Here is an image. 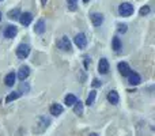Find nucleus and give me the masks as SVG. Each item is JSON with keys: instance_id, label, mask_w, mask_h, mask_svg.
I'll use <instances>...</instances> for the list:
<instances>
[{"instance_id": "nucleus-1", "label": "nucleus", "mask_w": 155, "mask_h": 136, "mask_svg": "<svg viewBox=\"0 0 155 136\" xmlns=\"http://www.w3.org/2000/svg\"><path fill=\"white\" fill-rule=\"evenodd\" d=\"M134 12H135V7L131 3H121V4L118 5V14H120V16L128 18V16H131Z\"/></svg>"}, {"instance_id": "nucleus-2", "label": "nucleus", "mask_w": 155, "mask_h": 136, "mask_svg": "<svg viewBox=\"0 0 155 136\" xmlns=\"http://www.w3.org/2000/svg\"><path fill=\"white\" fill-rule=\"evenodd\" d=\"M30 53V46L26 45V44H21V45L16 48V56L19 57V59H26L27 56H29Z\"/></svg>"}, {"instance_id": "nucleus-3", "label": "nucleus", "mask_w": 155, "mask_h": 136, "mask_svg": "<svg viewBox=\"0 0 155 136\" xmlns=\"http://www.w3.org/2000/svg\"><path fill=\"white\" fill-rule=\"evenodd\" d=\"M74 42H75V45L79 49H84L86 46H87V38H86V35L83 34V33H79V34L75 35V38H74Z\"/></svg>"}, {"instance_id": "nucleus-4", "label": "nucleus", "mask_w": 155, "mask_h": 136, "mask_svg": "<svg viewBox=\"0 0 155 136\" xmlns=\"http://www.w3.org/2000/svg\"><path fill=\"white\" fill-rule=\"evenodd\" d=\"M57 46H59L61 51H71V42H70V40H68V37L67 35H64V37H61L60 38V41L57 42Z\"/></svg>"}, {"instance_id": "nucleus-5", "label": "nucleus", "mask_w": 155, "mask_h": 136, "mask_svg": "<svg viewBox=\"0 0 155 136\" xmlns=\"http://www.w3.org/2000/svg\"><path fill=\"white\" fill-rule=\"evenodd\" d=\"M18 34V27L14 26V25H10L4 29V37L5 38H14Z\"/></svg>"}, {"instance_id": "nucleus-6", "label": "nucleus", "mask_w": 155, "mask_h": 136, "mask_svg": "<svg viewBox=\"0 0 155 136\" xmlns=\"http://www.w3.org/2000/svg\"><path fill=\"white\" fill-rule=\"evenodd\" d=\"M118 71H120V74L123 75V76H129V75L134 72L131 68H129V65L127 64V63H124V61L118 63Z\"/></svg>"}, {"instance_id": "nucleus-7", "label": "nucleus", "mask_w": 155, "mask_h": 136, "mask_svg": "<svg viewBox=\"0 0 155 136\" xmlns=\"http://www.w3.org/2000/svg\"><path fill=\"white\" fill-rule=\"evenodd\" d=\"M98 72L102 75H106L109 72V63H107L106 59H101L98 64Z\"/></svg>"}, {"instance_id": "nucleus-8", "label": "nucleus", "mask_w": 155, "mask_h": 136, "mask_svg": "<svg viewBox=\"0 0 155 136\" xmlns=\"http://www.w3.org/2000/svg\"><path fill=\"white\" fill-rule=\"evenodd\" d=\"M19 21H21V23L23 25V26H29L33 21V15L30 12H23L19 15Z\"/></svg>"}, {"instance_id": "nucleus-9", "label": "nucleus", "mask_w": 155, "mask_h": 136, "mask_svg": "<svg viewBox=\"0 0 155 136\" xmlns=\"http://www.w3.org/2000/svg\"><path fill=\"white\" fill-rule=\"evenodd\" d=\"M91 22H93V25L94 26H101L102 23H104V15L102 14H99V12H94V14H91Z\"/></svg>"}, {"instance_id": "nucleus-10", "label": "nucleus", "mask_w": 155, "mask_h": 136, "mask_svg": "<svg viewBox=\"0 0 155 136\" xmlns=\"http://www.w3.org/2000/svg\"><path fill=\"white\" fill-rule=\"evenodd\" d=\"M29 75H30V68L27 67V65H23V67H21V69H19V72H18V78H19V80H26L27 78H29Z\"/></svg>"}, {"instance_id": "nucleus-11", "label": "nucleus", "mask_w": 155, "mask_h": 136, "mask_svg": "<svg viewBox=\"0 0 155 136\" xmlns=\"http://www.w3.org/2000/svg\"><path fill=\"white\" fill-rule=\"evenodd\" d=\"M15 79H16V75L14 74V72H10V74H7V75H5V78H4L5 86H8V87H12L14 83H15Z\"/></svg>"}, {"instance_id": "nucleus-12", "label": "nucleus", "mask_w": 155, "mask_h": 136, "mask_svg": "<svg viewBox=\"0 0 155 136\" xmlns=\"http://www.w3.org/2000/svg\"><path fill=\"white\" fill-rule=\"evenodd\" d=\"M118 94H117V91H109V94H107V101L110 102V104H113V105H117L118 104Z\"/></svg>"}, {"instance_id": "nucleus-13", "label": "nucleus", "mask_w": 155, "mask_h": 136, "mask_svg": "<svg viewBox=\"0 0 155 136\" xmlns=\"http://www.w3.org/2000/svg\"><path fill=\"white\" fill-rule=\"evenodd\" d=\"M63 106L60 104H53L51 106V114H53V116H60L63 113Z\"/></svg>"}, {"instance_id": "nucleus-14", "label": "nucleus", "mask_w": 155, "mask_h": 136, "mask_svg": "<svg viewBox=\"0 0 155 136\" xmlns=\"http://www.w3.org/2000/svg\"><path fill=\"white\" fill-rule=\"evenodd\" d=\"M129 79H128V82H129V85H132V86H137L140 82H142V79H140V76L137 74H135V72H132L131 75H129Z\"/></svg>"}, {"instance_id": "nucleus-15", "label": "nucleus", "mask_w": 155, "mask_h": 136, "mask_svg": "<svg viewBox=\"0 0 155 136\" xmlns=\"http://www.w3.org/2000/svg\"><path fill=\"white\" fill-rule=\"evenodd\" d=\"M34 32L37 33V34H42V33L45 32V22H44V19H40V21L35 23Z\"/></svg>"}, {"instance_id": "nucleus-16", "label": "nucleus", "mask_w": 155, "mask_h": 136, "mask_svg": "<svg viewBox=\"0 0 155 136\" xmlns=\"http://www.w3.org/2000/svg\"><path fill=\"white\" fill-rule=\"evenodd\" d=\"M76 101H78V98L74 95V94H68L64 99V104L67 105V106H74V104H75Z\"/></svg>"}, {"instance_id": "nucleus-17", "label": "nucleus", "mask_w": 155, "mask_h": 136, "mask_svg": "<svg viewBox=\"0 0 155 136\" xmlns=\"http://www.w3.org/2000/svg\"><path fill=\"white\" fill-rule=\"evenodd\" d=\"M19 15H21V11H19V8H15V10L8 11V14H7L8 18H10V19H14V21L19 19Z\"/></svg>"}, {"instance_id": "nucleus-18", "label": "nucleus", "mask_w": 155, "mask_h": 136, "mask_svg": "<svg viewBox=\"0 0 155 136\" xmlns=\"http://www.w3.org/2000/svg\"><path fill=\"white\" fill-rule=\"evenodd\" d=\"M74 112H75V114H78V116H80V114H83V104L82 102H75L74 104Z\"/></svg>"}, {"instance_id": "nucleus-19", "label": "nucleus", "mask_w": 155, "mask_h": 136, "mask_svg": "<svg viewBox=\"0 0 155 136\" xmlns=\"http://www.w3.org/2000/svg\"><path fill=\"white\" fill-rule=\"evenodd\" d=\"M19 97H21V93H19V91H16V93H11L10 95L5 98V104H10V102L15 101V99H18Z\"/></svg>"}, {"instance_id": "nucleus-20", "label": "nucleus", "mask_w": 155, "mask_h": 136, "mask_svg": "<svg viewBox=\"0 0 155 136\" xmlns=\"http://www.w3.org/2000/svg\"><path fill=\"white\" fill-rule=\"evenodd\" d=\"M95 97H97V91L95 90H91L90 91V95L87 97V101H86V104L90 106V105L94 104V101H95Z\"/></svg>"}, {"instance_id": "nucleus-21", "label": "nucleus", "mask_w": 155, "mask_h": 136, "mask_svg": "<svg viewBox=\"0 0 155 136\" xmlns=\"http://www.w3.org/2000/svg\"><path fill=\"white\" fill-rule=\"evenodd\" d=\"M112 46H113V49H114L116 52L120 51V49H121V41H120V38H118V37H114V38H113Z\"/></svg>"}, {"instance_id": "nucleus-22", "label": "nucleus", "mask_w": 155, "mask_h": 136, "mask_svg": "<svg viewBox=\"0 0 155 136\" xmlns=\"http://www.w3.org/2000/svg\"><path fill=\"white\" fill-rule=\"evenodd\" d=\"M139 14H140V16H146V15H148V14H150V7H148V5H143V7L140 8Z\"/></svg>"}, {"instance_id": "nucleus-23", "label": "nucleus", "mask_w": 155, "mask_h": 136, "mask_svg": "<svg viewBox=\"0 0 155 136\" xmlns=\"http://www.w3.org/2000/svg\"><path fill=\"white\" fill-rule=\"evenodd\" d=\"M67 2H68V4H70V8H71V10H76L75 5H76V2H78V0H67Z\"/></svg>"}, {"instance_id": "nucleus-24", "label": "nucleus", "mask_w": 155, "mask_h": 136, "mask_svg": "<svg viewBox=\"0 0 155 136\" xmlns=\"http://www.w3.org/2000/svg\"><path fill=\"white\" fill-rule=\"evenodd\" d=\"M127 32V25H118V33H125Z\"/></svg>"}, {"instance_id": "nucleus-25", "label": "nucleus", "mask_w": 155, "mask_h": 136, "mask_svg": "<svg viewBox=\"0 0 155 136\" xmlns=\"http://www.w3.org/2000/svg\"><path fill=\"white\" fill-rule=\"evenodd\" d=\"M93 86L94 87H99V86H101V82H99L98 79H94L93 80Z\"/></svg>"}, {"instance_id": "nucleus-26", "label": "nucleus", "mask_w": 155, "mask_h": 136, "mask_svg": "<svg viewBox=\"0 0 155 136\" xmlns=\"http://www.w3.org/2000/svg\"><path fill=\"white\" fill-rule=\"evenodd\" d=\"M46 2H48V0H41V3H42V5H45V4H46Z\"/></svg>"}, {"instance_id": "nucleus-27", "label": "nucleus", "mask_w": 155, "mask_h": 136, "mask_svg": "<svg viewBox=\"0 0 155 136\" xmlns=\"http://www.w3.org/2000/svg\"><path fill=\"white\" fill-rule=\"evenodd\" d=\"M88 2H90V0H83V3H88Z\"/></svg>"}, {"instance_id": "nucleus-28", "label": "nucleus", "mask_w": 155, "mask_h": 136, "mask_svg": "<svg viewBox=\"0 0 155 136\" xmlns=\"http://www.w3.org/2000/svg\"><path fill=\"white\" fill-rule=\"evenodd\" d=\"M90 136H97V135H95V134H91V135H90Z\"/></svg>"}, {"instance_id": "nucleus-29", "label": "nucleus", "mask_w": 155, "mask_h": 136, "mask_svg": "<svg viewBox=\"0 0 155 136\" xmlns=\"http://www.w3.org/2000/svg\"><path fill=\"white\" fill-rule=\"evenodd\" d=\"M0 21H2V12H0Z\"/></svg>"}, {"instance_id": "nucleus-30", "label": "nucleus", "mask_w": 155, "mask_h": 136, "mask_svg": "<svg viewBox=\"0 0 155 136\" xmlns=\"http://www.w3.org/2000/svg\"><path fill=\"white\" fill-rule=\"evenodd\" d=\"M0 2H2V0H0Z\"/></svg>"}]
</instances>
